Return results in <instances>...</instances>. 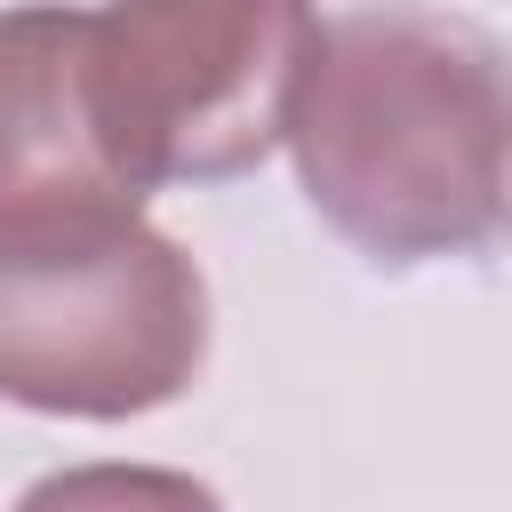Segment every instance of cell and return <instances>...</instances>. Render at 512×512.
<instances>
[{"label": "cell", "mask_w": 512, "mask_h": 512, "mask_svg": "<svg viewBox=\"0 0 512 512\" xmlns=\"http://www.w3.org/2000/svg\"><path fill=\"white\" fill-rule=\"evenodd\" d=\"M16 512H224V496L168 464H72L32 480Z\"/></svg>", "instance_id": "5"}, {"label": "cell", "mask_w": 512, "mask_h": 512, "mask_svg": "<svg viewBox=\"0 0 512 512\" xmlns=\"http://www.w3.org/2000/svg\"><path fill=\"white\" fill-rule=\"evenodd\" d=\"M312 0H104L88 8V96L120 184L248 176L288 144L312 64Z\"/></svg>", "instance_id": "3"}, {"label": "cell", "mask_w": 512, "mask_h": 512, "mask_svg": "<svg viewBox=\"0 0 512 512\" xmlns=\"http://www.w3.org/2000/svg\"><path fill=\"white\" fill-rule=\"evenodd\" d=\"M136 208L88 96V8H0V224Z\"/></svg>", "instance_id": "4"}, {"label": "cell", "mask_w": 512, "mask_h": 512, "mask_svg": "<svg viewBox=\"0 0 512 512\" xmlns=\"http://www.w3.org/2000/svg\"><path fill=\"white\" fill-rule=\"evenodd\" d=\"M296 184L368 264H440L512 240V56L424 0L320 24L296 88Z\"/></svg>", "instance_id": "1"}, {"label": "cell", "mask_w": 512, "mask_h": 512, "mask_svg": "<svg viewBox=\"0 0 512 512\" xmlns=\"http://www.w3.org/2000/svg\"><path fill=\"white\" fill-rule=\"evenodd\" d=\"M200 352V264L136 208L0 224V400L120 424L176 400Z\"/></svg>", "instance_id": "2"}]
</instances>
